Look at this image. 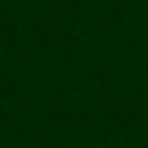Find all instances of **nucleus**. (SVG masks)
I'll return each instance as SVG.
<instances>
[]
</instances>
